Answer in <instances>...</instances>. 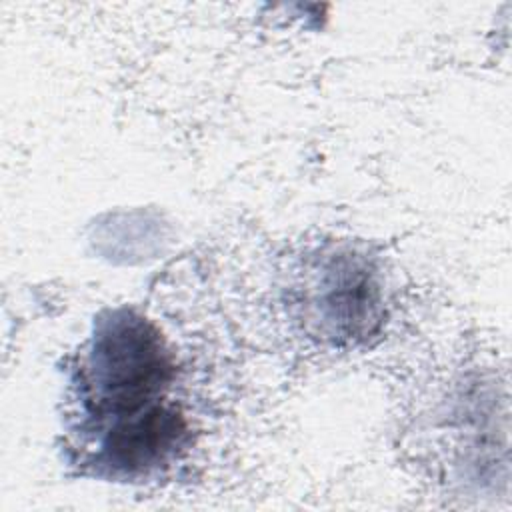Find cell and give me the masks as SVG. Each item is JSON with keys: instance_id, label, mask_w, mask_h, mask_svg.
I'll list each match as a JSON object with an SVG mask.
<instances>
[{"instance_id": "1", "label": "cell", "mask_w": 512, "mask_h": 512, "mask_svg": "<svg viewBox=\"0 0 512 512\" xmlns=\"http://www.w3.org/2000/svg\"><path fill=\"white\" fill-rule=\"evenodd\" d=\"M172 380L174 360L158 328L128 308L104 312L74 374L82 428L96 434L168 404Z\"/></svg>"}, {"instance_id": "2", "label": "cell", "mask_w": 512, "mask_h": 512, "mask_svg": "<svg viewBox=\"0 0 512 512\" xmlns=\"http://www.w3.org/2000/svg\"><path fill=\"white\" fill-rule=\"evenodd\" d=\"M306 292L310 324L332 342L364 340L384 314L378 274L356 254H328Z\"/></svg>"}]
</instances>
